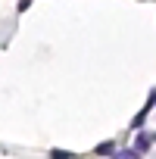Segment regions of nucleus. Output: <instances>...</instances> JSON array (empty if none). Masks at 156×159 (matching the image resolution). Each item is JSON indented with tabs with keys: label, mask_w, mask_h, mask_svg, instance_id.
Returning a JSON list of instances; mask_svg holds the SVG:
<instances>
[{
	"label": "nucleus",
	"mask_w": 156,
	"mask_h": 159,
	"mask_svg": "<svg viewBox=\"0 0 156 159\" xmlns=\"http://www.w3.org/2000/svg\"><path fill=\"white\" fill-rule=\"evenodd\" d=\"M112 153H116V143L112 140H103V143L94 147V156H112Z\"/></svg>",
	"instance_id": "7ed1b4c3"
},
{
	"label": "nucleus",
	"mask_w": 156,
	"mask_h": 159,
	"mask_svg": "<svg viewBox=\"0 0 156 159\" xmlns=\"http://www.w3.org/2000/svg\"><path fill=\"white\" fill-rule=\"evenodd\" d=\"M147 153H150V137H147V134H137V137H134V147H131V156L140 159V156H147Z\"/></svg>",
	"instance_id": "f03ea898"
},
{
	"label": "nucleus",
	"mask_w": 156,
	"mask_h": 159,
	"mask_svg": "<svg viewBox=\"0 0 156 159\" xmlns=\"http://www.w3.org/2000/svg\"><path fill=\"white\" fill-rule=\"evenodd\" d=\"M112 159H134L131 150H122V153H112Z\"/></svg>",
	"instance_id": "39448f33"
},
{
	"label": "nucleus",
	"mask_w": 156,
	"mask_h": 159,
	"mask_svg": "<svg viewBox=\"0 0 156 159\" xmlns=\"http://www.w3.org/2000/svg\"><path fill=\"white\" fill-rule=\"evenodd\" d=\"M50 159H75V156L66 153V150H50Z\"/></svg>",
	"instance_id": "20e7f679"
},
{
	"label": "nucleus",
	"mask_w": 156,
	"mask_h": 159,
	"mask_svg": "<svg viewBox=\"0 0 156 159\" xmlns=\"http://www.w3.org/2000/svg\"><path fill=\"white\" fill-rule=\"evenodd\" d=\"M28 7H31V0H19V3H16V10H19V13H25Z\"/></svg>",
	"instance_id": "423d86ee"
},
{
	"label": "nucleus",
	"mask_w": 156,
	"mask_h": 159,
	"mask_svg": "<svg viewBox=\"0 0 156 159\" xmlns=\"http://www.w3.org/2000/svg\"><path fill=\"white\" fill-rule=\"evenodd\" d=\"M153 106H156V88L150 91V97H147V103H144V109H140V112H137V116L131 119V131H140V125L147 122V116L153 112Z\"/></svg>",
	"instance_id": "f257e3e1"
}]
</instances>
